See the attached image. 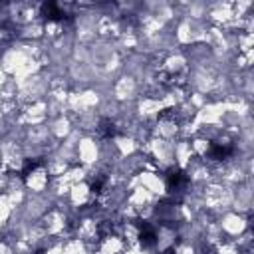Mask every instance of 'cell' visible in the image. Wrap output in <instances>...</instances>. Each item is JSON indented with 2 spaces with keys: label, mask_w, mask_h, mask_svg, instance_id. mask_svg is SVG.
I'll return each mask as SVG.
<instances>
[{
  "label": "cell",
  "mask_w": 254,
  "mask_h": 254,
  "mask_svg": "<svg viewBox=\"0 0 254 254\" xmlns=\"http://www.w3.org/2000/svg\"><path fill=\"white\" fill-rule=\"evenodd\" d=\"M231 153H232V147H231V145L214 143L212 147H210V151H208V157H212V159H227Z\"/></svg>",
  "instance_id": "6da1fadb"
},
{
  "label": "cell",
  "mask_w": 254,
  "mask_h": 254,
  "mask_svg": "<svg viewBox=\"0 0 254 254\" xmlns=\"http://www.w3.org/2000/svg\"><path fill=\"white\" fill-rule=\"evenodd\" d=\"M42 10H44L46 18H50V20H62V18H64V10H62L58 4H54V2L44 4V6H42Z\"/></svg>",
  "instance_id": "7a4b0ae2"
},
{
  "label": "cell",
  "mask_w": 254,
  "mask_h": 254,
  "mask_svg": "<svg viewBox=\"0 0 254 254\" xmlns=\"http://www.w3.org/2000/svg\"><path fill=\"white\" fill-rule=\"evenodd\" d=\"M185 183H187V177H185L183 173H179V171H175V173H171V175L167 177L169 189H179L181 185H185Z\"/></svg>",
  "instance_id": "3957f363"
},
{
  "label": "cell",
  "mask_w": 254,
  "mask_h": 254,
  "mask_svg": "<svg viewBox=\"0 0 254 254\" xmlns=\"http://www.w3.org/2000/svg\"><path fill=\"white\" fill-rule=\"evenodd\" d=\"M141 242L147 244V246L155 242V231H153V227H149V225H143L141 227Z\"/></svg>",
  "instance_id": "277c9868"
},
{
  "label": "cell",
  "mask_w": 254,
  "mask_h": 254,
  "mask_svg": "<svg viewBox=\"0 0 254 254\" xmlns=\"http://www.w3.org/2000/svg\"><path fill=\"white\" fill-rule=\"evenodd\" d=\"M99 133H101L103 137H112V135L115 133L114 123H110V121H103V123H101V127H99Z\"/></svg>",
  "instance_id": "5b68a950"
},
{
  "label": "cell",
  "mask_w": 254,
  "mask_h": 254,
  "mask_svg": "<svg viewBox=\"0 0 254 254\" xmlns=\"http://www.w3.org/2000/svg\"><path fill=\"white\" fill-rule=\"evenodd\" d=\"M36 167H38V161H28V163H26V167H24V171H22V177H28V175H30V171H34Z\"/></svg>",
  "instance_id": "8992f818"
}]
</instances>
